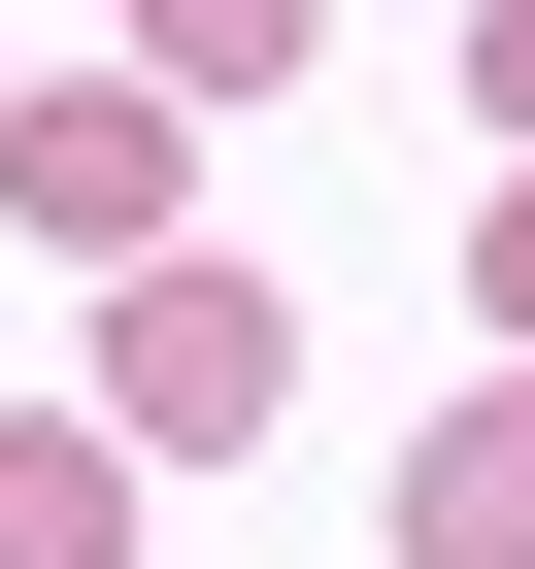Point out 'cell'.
<instances>
[{"label":"cell","instance_id":"cell-1","mask_svg":"<svg viewBox=\"0 0 535 569\" xmlns=\"http://www.w3.org/2000/svg\"><path fill=\"white\" fill-rule=\"evenodd\" d=\"M268 369H302V336H268V268H201V234H168V268H101V402H68V436H101V469H234V436H268Z\"/></svg>","mask_w":535,"mask_h":569},{"label":"cell","instance_id":"cell-2","mask_svg":"<svg viewBox=\"0 0 535 569\" xmlns=\"http://www.w3.org/2000/svg\"><path fill=\"white\" fill-rule=\"evenodd\" d=\"M0 201H34V234H101V268H168V101H134V68L0 101Z\"/></svg>","mask_w":535,"mask_h":569},{"label":"cell","instance_id":"cell-3","mask_svg":"<svg viewBox=\"0 0 535 569\" xmlns=\"http://www.w3.org/2000/svg\"><path fill=\"white\" fill-rule=\"evenodd\" d=\"M402 569H535V369L402 436Z\"/></svg>","mask_w":535,"mask_h":569},{"label":"cell","instance_id":"cell-4","mask_svg":"<svg viewBox=\"0 0 535 569\" xmlns=\"http://www.w3.org/2000/svg\"><path fill=\"white\" fill-rule=\"evenodd\" d=\"M0 569H134V469H101L68 402H34V436H0Z\"/></svg>","mask_w":535,"mask_h":569},{"label":"cell","instance_id":"cell-5","mask_svg":"<svg viewBox=\"0 0 535 569\" xmlns=\"http://www.w3.org/2000/svg\"><path fill=\"white\" fill-rule=\"evenodd\" d=\"M302 68V0H134V101H268Z\"/></svg>","mask_w":535,"mask_h":569},{"label":"cell","instance_id":"cell-6","mask_svg":"<svg viewBox=\"0 0 535 569\" xmlns=\"http://www.w3.org/2000/svg\"><path fill=\"white\" fill-rule=\"evenodd\" d=\"M468 268H502V336H535V168H502V234H468Z\"/></svg>","mask_w":535,"mask_h":569},{"label":"cell","instance_id":"cell-7","mask_svg":"<svg viewBox=\"0 0 535 569\" xmlns=\"http://www.w3.org/2000/svg\"><path fill=\"white\" fill-rule=\"evenodd\" d=\"M468 101H502V134H535V0H502V34H468Z\"/></svg>","mask_w":535,"mask_h":569}]
</instances>
